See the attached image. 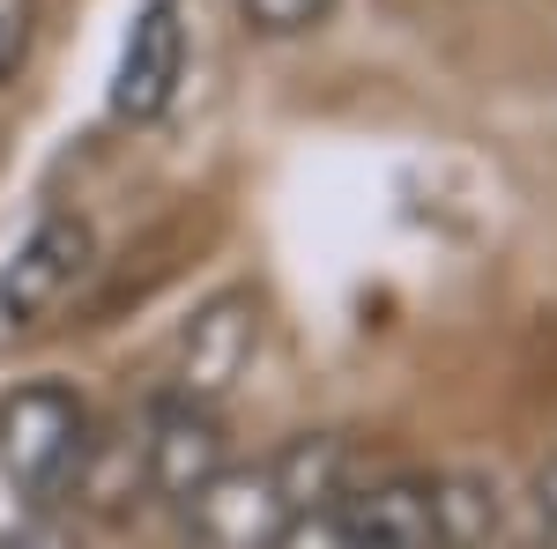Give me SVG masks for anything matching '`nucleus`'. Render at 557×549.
Segmentation results:
<instances>
[{
    "label": "nucleus",
    "mask_w": 557,
    "mask_h": 549,
    "mask_svg": "<svg viewBox=\"0 0 557 549\" xmlns=\"http://www.w3.org/2000/svg\"><path fill=\"white\" fill-rule=\"evenodd\" d=\"M253 349H260V304L253 290H215L186 327H178L172 349V394L186 401H215L253 372Z\"/></svg>",
    "instance_id": "6"
},
{
    "label": "nucleus",
    "mask_w": 557,
    "mask_h": 549,
    "mask_svg": "<svg viewBox=\"0 0 557 549\" xmlns=\"http://www.w3.org/2000/svg\"><path fill=\"white\" fill-rule=\"evenodd\" d=\"M89 260H97V230H89L83 215H45L38 230L8 253V267H0V327H38V320H52L67 297H75V283L89 275Z\"/></svg>",
    "instance_id": "5"
},
{
    "label": "nucleus",
    "mask_w": 557,
    "mask_h": 549,
    "mask_svg": "<svg viewBox=\"0 0 557 549\" xmlns=\"http://www.w3.org/2000/svg\"><path fill=\"white\" fill-rule=\"evenodd\" d=\"M283 549H446V512L431 475H349L327 506L290 520Z\"/></svg>",
    "instance_id": "3"
},
{
    "label": "nucleus",
    "mask_w": 557,
    "mask_h": 549,
    "mask_svg": "<svg viewBox=\"0 0 557 549\" xmlns=\"http://www.w3.org/2000/svg\"><path fill=\"white\" fill-rule=\"evenodd\" d=\"M0 549H83V542H75L67 520H52V512H23V520L0 527Z\"/></svg>",
    "instance_id": "10"
},
{
    "label": "nucleus",
    "mask_w": 557,
    "mask_h": 549,
    "mask_svg": "<svg viewBox=\"0 0 557 549\" xmlns=\"http://www.w3.org/2000/svg\"><path fill=\"white\" fill-rule=\"evenodd\" d=\"M186 83V0H141L112 67V120L157 127Z\"/></svg>",
    "instance_id": "7"
},
{
    "label": "nucleus",
    "mask_w": 557,
    "mask_h": 549,
    "mask_svg": "<svg viewBox=\"0 0 557 549\" xmlns=\"http://www.w3.org/2000/svg\"><path fill=\"white\" fill-rule=\"evenodd\" d=\"M231 461V431H223V409L215 401H186V394H157L149 401V423H141V490L164 498V506H186L215 467Z\"/></svg>",
    "instance_id": "4"
},
{
    "label": "nucleus",
    "mask_w": 557,
    "mask_h": 549,
    "mask_svg": "<svg viewBox=\"0 0 557 549\" xmlns=\"http://www.w3.org/2000/svg\"><path fill=\"white\" fill-rule=\"evenodd\" d=\"M535 512H543V542L557 549V453L535 467Z\"/></svg>",
    "instance_id": "11"
},
{
    "label": "nucleus",
    "mask_w": 557,
    "mask_h": 549,
    "mask_svg": "<svg viewBox=\"0 0 557 549\" xmlns=\"http://www.w3.org/2000/svg\"><path fill=\"white\" fill-rule=\"evenodd\" d=\"M349 475H357V453H349V438H335V431L283 438L268 461H223L178 506L186 549H283L290 520L327 506Z\"/></svg>",
    "instance_id": "1"
},
{
    "label": "nucleus",
    "mask_w": 557,
    "mask_h": 549,
    "mask_svg": "<svg viewBox=\"0 0 557 549\" xmlns=\"http://www.w3.org/2000/svg\"><path fill=\"white\" fill-rule=\"evenodd\" d=\"M38 52V0H0V89L15 83Z\"/></svg>",
    "instance_id": "9"
},
{
    "label": "nucleus",
    "mask_w": 557,
    "mask_h": 549,
    "mask_svg": "<svg viewBox=\"0 0 557 549\" xmlns=\"http://www.w3.org/2000/svg\"><path fill=\"white\" fill-rule=\"evenodd\" d=\"M335 15V0H238V23L253 38H312Z\"/></svg>",
    "instance_id": "8"
},
{
    "label": "nucleus",
    "mask_w": 557,
    "mask_h": 549,
    "mask_svg": "<svg viewBox=\"0 0 557 549\" xmlns=\"http://www.w3.org/2000/svg\"><path fill=\"white\" fill-rule=\"evenodd\" d=\"M89 453L97 423L67 379H23L0 394V483L23 512H52L60 498H75Z\"/></svg>",
    "instance_id": "2"
}]
</instances>
